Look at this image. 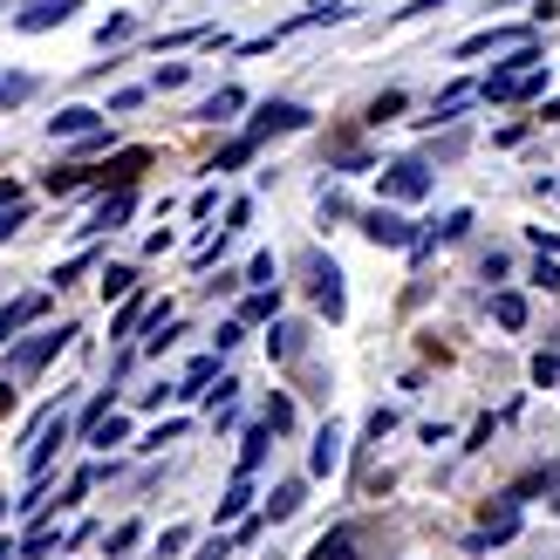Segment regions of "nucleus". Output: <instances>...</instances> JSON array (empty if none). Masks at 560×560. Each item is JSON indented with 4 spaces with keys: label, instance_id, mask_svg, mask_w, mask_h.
Returning a JSON list of instances; mask_svg holds the SVG:
<instances>
[{
    "label": "nucleus",
    "instance_id": "28",
    "mask_svg": "<svg viewBox=\"0 0 560 560\" xmlns=\"http://www.w3.org/2000/svg\"><path fill=\"white\" fill-rule=\"evenodd\" d=\"M267 424H273V431H288V424H294V404H288V397H273V404H267Z\"/></svg>",
    "mask_w": 560,
    "mask_h": 560
},
{
    "label": "nucleus",
    "instance_id": "33",
    "mask_svg": "<svg viewBox=\"0 0 560 560\" xmlns=\"http://www.w3.org/2000/svg\"><path fill=\"white\" fill-rule=\"evenodd\" d=\"M8 206H21V185H0V212H8Z\"/></svg>",
    "mask_w": 560,
    "mask_h": 560
},
{
    "label": "nucleus",
    "instance_id": "18",
    "mask_svg": "<svg viewBox=\"0 0 560 560\" xmlns=\"http://www.w3.org/2000/svg\"><path fill=\"white\" fill-rule=\"evenodd\" d=\"M240 103H246L240 90H219V96H206V103H199V117H206V124H219V117H233Z\"/></svg>",
    "mask_w": 560,
    "mask_h": 560
},
{
    "label": "nucleus",
    "instance_id": "3",
    "mask_svg": "<svg viewBox=\"0 0 560 560\" xmlns=\"http://www.w3.org/2000/svg\"><path fill=\"white\" fill-rule=\"evenodd\" d=\"M42 315H48V294H21V301H8V307H0V342H14V335L35 328Z\"/></svg>",
    "mask_w": 560,
    "mask_h": 560
},
{
    "label": "nucleus",
    "instance_id": "11",
    "mask_svg": "<svg viewBox=\"0 0 560 560\" xmlns=\"http://www.w3.org/2000/svg\"><path fill=\"white\" fill-rule=\"evenodd\" d=\"M267 438H273V424H254V431H246V444H240V471H246V479L260 471V458H267Z\"/></svg>",
    "mask_w": 560,
    "mask_h": 560
},
{
    "label": "nucleus",
    "instance_id": "10",
    "mask_svg": "<svg viewBox=\"0 0 560 560\" xmlns=\"http://www.w3.org/2000/svg\"><path fill=\"white\" fill-rule=\"evenodd\" d=\"M307 465H315V479H328V471L342 465V431H335V424L315 438V452H307Z\"/></svg>",
    "mask_w": 560,
    "mask_h": 560
},
{
    "label": "nucleus",
    "instance_id": "14",
    "mask_svg": "<svg viewBox=\"0 0 560 560\" xmlns=\"http://www.w3.org/2000/svg\"><path fill=\"white\" fill-rule=\"evenodd\" d=\"M294 513H301V479L273 486V499H267V520H294Z\"/></svg>",
    "mask_w": 560,
    "mask_h": 560
},
{
    "label": "nucleus",
    "instance_id": "30",
    "mask_svg": "<svg viewBox=\"0 0 560 560\" xmlns=\"http://www.w3.org/2000/svg\"><path fill=\"white\" fill-rule=\"evenodd\" d=\"M27 226V206H8V212H0V240H14Z\"/></svg>",
    "mask_w": 560,
    "mask_h": 560
},
{
    "label": "nucleus",
    "instance_id": "17",
    "mask_svg": "<svg viewBox=\"0 0 560 560\" xmlns=\"http://www.w3.org/2000/svg\"><path fill=\"white\" fill-rule=\"evenodd\" d=\"M492 315H499V328H526V294H499Z\"/></svg>",
    "mask_w": 560,
    "mask_h": 560
},
{
    "label": "nucleus",
    "instance_id": "5",
    "mask_svg": "<svg viewBox=\"0 0 560 560\" xmlns=\"http://www.w3.org/2000/svg\"><path fill=\"white\" fill-rule=\"evenodd\" d=\"M273 130H307V109L301 103H260V117H254V130H246V137L260 144V137H273Z\"/></svg>",
    "mask_w": 560,
    "mask_h": 560
},
{
    "label": "nucleus",
    "instance_id": "31",
    "mask_svg": "<svg viewBox=\"0 0 560 560\" xmlns=\"http://www.w3.org/2000/svg\"><path fill=\"white\" fill-rule=\"evenodd\" d=\"M226 553H233V540H226V534H212V540H206L199 553H191V560H226Z\"/></svg>",
    "mask_w": 560,
    "mask_h": 560
},
{
    "label": "nucleus",
    "instance_id": "16",
    "mask_svg": "<svg viewBox=\"0 0 560 560\" xmlns=\"http://www.w3.org/2000/svg\"><path fill=\"white\" fill-rule=\"evenodd\" d=\"M103 294H109V301H130V294H137V273H130V267H103Z\"/></svg>",
    "mask_w": 560,
    "mask_h": 560
},
{
    "label": "nucleus",
    "instance_id": "15",
    "mask_svg": "<svg viewBox=\"0 0 560 560\" xmlns=\"http://www.w3.org/2000/svg\"><path fill=\"white\" fill-rule=\"evenodd\" d=\"M219 376V355H199V362H191V370H185V389H178V397H199V389Z\"/></svg>",
    "mask_w": 560,
    "mask_h": 560
},
{
    "label": "nucleus",
    "instance_id": "32",
    "mask_svg": "<svg viewBox=\"0 0 560 560\" xmlns=\"http://www.w3.org/2000/svg\"><path fill=\"white\" fill-rule=\"evenodd\" d=\"M246 219H254V206H246V199H233V206H226V233H240Z\"/></svg>",
    "mask_w": 560,
    "mask_h": 560
},
{
    "label": "nucleus",
    "instance_id": "9",
    "mask_svg": "<svg viewBox=\"0 0 560 560\" xmlns=\"http://www.w3.org/2000/svg\"><path fill=\"white\" fill-rule=\"evenodd\" d=\"M486 48H526V27H486V35L458 42V55H486Z\"/></svg>",
    "mask_w": 560,
    "mask_h": 560
},
{
    "label": "nucleus",
    "instance_id": "20",
    "mask_svg": "<svg viewBox=\"0 0 560 560\" xmlns=\"http://www.w3.org/2000/svg\"><path fill=\"white\" fill-rule=\"evenodd\" d=\"M254 151H260V144H254V137H240V144H226V151H219V158H212V172H240V164H246V158H254Z\"/></svg>",
    "mask_w": 560,
    "mask_h": 560
},
{
    "label": "nucleus",
    "instance_id": "26",
    "mask_svg": "<svg viewBox=\"0 0 560 560\" xmlns=\"http://www.w3.org/2000/svg\"><path fill=\"white\" fill-rule=\"evenodd\" d=\"M124 431H130V424H124V417H103V424L90 431V444H124Z\"/></svg>",
    "mask_w": 560,
    "mask_h": 560
},
{
    "label": "nucleus",
    "instance_id": "7",
    "mask_svg": "<svg viewBox=\"0 0 560 560\" xmlns=\"http://www.w3.org/2000/svg\"><path fill=\"white\" fill-rule=\"evenodd\" d=\"M307 267H315V301L328 307V322H335V315H342V273H335V260H307Z\"/></svg>",
    "mask_w": 560,
    "mask_h": 560
},
{
    "label": "nucleus",
    "instance_id": "21",
    "mask_svg": "<svg viewBox=\"0 0 560 560\" xmlns=\"http://www.w3.org/2000/svg\"><path fill=\"white\" fill-rule=\"evenodd\" d=\"M471 96H479V90H471V82H452V90L438 96V109H431V117H458V109H465Z\"/></svg>",
    "mask_w": 560,
    "mask_h": 560
},
{
    "label": "nucleus",
    "instance_id": "19",
    "mask_svg": "<svg viewBox=\"0 0 560 560\" xmlns=\"http://www.w3.org/2000/svg\"><path fill=\"white\" fill-rule=\"evenodd\" d=\"M27 96H35V75H0V109H14Z\"/></svg>",
    "mask_w": 560,
    "mask_h": 560
},
{
    "label": "nucleus",
    "instance_id": "2",
    "mask_svg": "<svg viewBox=\"0 0 560 560\" xmlns=\"http://www.w3.org/2000/svg\"><path fill=\"white\" fill-rule=\"evenodd\" d=\"M424 191H431V172L417 158H404V164L383 172V199H424Z\"/></svg>",
    "mask_w": 560,
    "mask_h": 560
},
{
    "label": "nucleus",
    "instance_id": "36",
    "mask_svg": "<svg viewBox=\"0 0 560 560\" xmlns=\"http://www.w3.org/2000/svg\"><path fill=\"white\" fill-rule=\"evenodd\" d=\"M0 513H8V506H0Z\"/></svg>",
    "mask_w": 560,
    "mask_h": 560
},
{
    "label": "nucleus",
    "instance_id": "29",
    "mask_svg": "<svg viewBox=\"0 0 560 560\" xmlns=\"http://www.w3.org/2000/svg\"><path fill=\"white\" fill-rule=\"evenodd\" d=\"M124 35H130V14H117V21H103V27H96V42H103V48H109V42H124Z\"/></svg>",
    "mask_w": 560,
    "mask_h": 560
},
{
    "label": "nucleus",
    "instance_id": "35",
    "mask_svg": "<svg viewBox=\"0 0 560 560\" xmlns=\"http://www.w3.org/2000/svg\"><path fill=\"white\" fill-rule=\"evenodd\" d=\"M0 560H21V553H14V547H8V540H0Z\"/></svg>",
    "mask_w": 560,
    "mask_h": 560
},
{
    "label": "nucleus",
    "instance_id": "12",
    "mask_svg": "<svg viewBox=\"0 0 560 560\" xmlns=\"http://www.w3.org/2000/svg\"><path fill=\"white\" fill-rule=\"evenodd\" d=\"M130 206H137V199H130V185H124L117 199H109V206H103V212H96V219H90L82 233H109V226H124V219H130Z\"/></svg>",
    "mask_w": 560,
    "mask_h": 560
},
{
    "label": "nucleus",
    "instance_id": "34",
    "mask_svg": "<svg viewBox=\"0 0 560 560\" xmlns=\"http://www.w3.org/2000/svg\"><path fill=\"white\" fill-rule=\"evenodd\" d=\"M8 404H14V389H8V383H0V417H8Z\"/></svg>",
    "mask_w": 560,
    "mask_h": 560
},
{
    "label": "nucleus",
    "instance_id": "1",
    "mask_svg": "<svg viewBox=\"0 0 560 560\" xmlns=\"http://www.w3.org/2000/svg\"><path fill=\"white\" fill-rule=\"evenodd\" d=\"M69 335H75V328H48V335H27V342H14V376L48 370V362L69 349Z\"/></svg>",
    "mask_w": 560,
    "mask_h": 560
},
{
    "label": "nucleus",
    "instance_id": "24",
    "mask_svg": "<svg viewBox=\"0 0 560 560\" xmlns=\"http://www.w3.org/2000/svg\"><path fill=\"white\" fill-rule=\"evenodd\" d=\"M267 349H273L280 362H288V355H301V328H294V322H280V328H273V342H267Z\"/></svg>",
    "mask_w": 560,
    "mask_h": 560
},
{
    "label": "nucleus",
    "instance_id": "22",
    "mask_svg": "<svg viewBox=\"0 0 560 560\" xmlns=\"http://www.w3.org/2000/svg\"><path fill=\"white\" fill-rule=\"evenodd\" d=\"M144 164H151V151H124L117 164H109V178H117V185H130L137 172H144Z\"/></svg>",
    "mask_w": 560,
    "mask_h": 560
},
{
    "label": "nucleus",
    "instance_id": "27",
    "mask_svg": "<svg viewBox=\"0 0 560 560\" xmlns=\"http://www.w3.org/2000/svg\"><path fill=\"white\" fill-rule=\"evenodd\" d=\"M48 547H55V534H48V526H35V534H27V540H21V560H42Z\"/></svg>",
    "mask_w": 560,
    "mask_h": 560
},
{
    "label": "nucleus",
    "instance_id": "8",
    "mask_svg": "<svg viewBox=\"0 0 560 560\" xmlns=\"http://www.w3.org/2000/svg\"><path fill=\"white\" fill-rule=\"evenodd\" d=\"M48 130H55V137H90V130H103V124H96V109L69 103V109H55V117H48Z\"/></svg>",
    "mask_w": 560,
    "mask_h": 560
},
{
    "label": "nucleus",
    "instance_id": "13",
    "mask_svg": "<svg viewBox=\"0 0 560 560\" xmlns=\"http://www.w3.org/2000/svg\"><path fill=\"white\" fill-rule=\"evenodd\" d=\"M246 506H254V479H246V471H240V479L226 486V499H219V520H240Z\"/></svg>",
    "mask_w": 560,
    "mask_h": 560
},
{
    "label": "nucleus",
    "instance_id": "25",
    "mask_svg": "<svg viewBox=\"0 0 560 560\" xmlns=\"http://www.w3.org/2000/svg\"><path fill=\"white\" fill-rule=\"evenodd\" d=\"M273 307H280V294H254L240 315H246V322H273Z\"/></svg>",
    "mask_w": 560,
    "mask_h": 560
},
{
    "label": "nucleus",
    "instance_id": "23",
    "mask_svg": "<svg viewBox=\"0 0 560 560\" xmlns=\"http://www.w3.org/2000/svg\"><path fill=\"white\" fill-rule=\"evenodd\" d=\"M144 315H151V307H144V294H130V301H124V315L109 322V335H130L137 322H144Z\"/></svg>",
    "mask_w": 560,
    "mask_h": 560
},
{
    "label": "nucleus",
    "instance_id": "4",
    "mask_svg": "<svg viewBox=\"0 0 560 560\" xmlns=\"http://www.w3.org/2000/svg\"><path fill=\"white\" fill-rule=\"evenodd\" d=\"M75 14V0H27V8L14 14V27H21V35H42V27H62Z\"/></svg>",
    "mask_w": 560,
    "mask_h": 560
},
{
    "label": "nucleus",
    "instance_id": "6",
    "mask_svg": "<svg viewBox=\"0 0 560 560\" xmlns=\"http://www.w3.org/2000/svg\"><path fill=\"white\" fill-rule=\"evenodd\" d=\"M362 233H370L376 246H417V233H410L404 212H370V219H362Z\"/></svg>",
    "mask_w": 560,
    "mask_h": 560
}]
</instances>
